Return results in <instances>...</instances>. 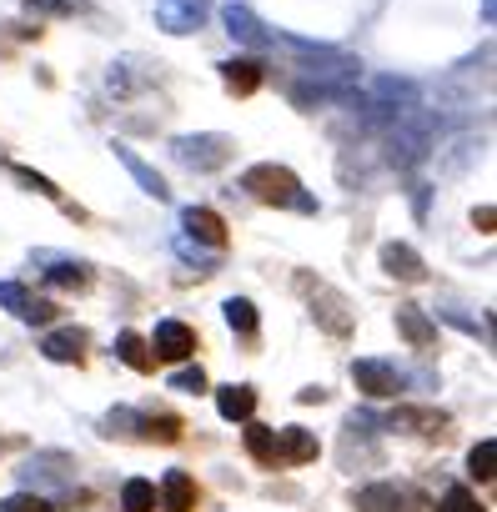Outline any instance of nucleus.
Returning <instances> with one entry per match:
<instances>
[{
  "label": "nucleus",
  "mask_w": 497,
  "mask_h": 512,
  "mask_svg": "<svg viewBox=\"0 0 497 512\" xmlns=\"http://www.w3.org/2000/svg\"><path fill=\"white\" fill-rule=\"evenodd\" d=\"M241 191H252L257 201H267V206H297V211H317V201L312 196H302V181L287 171V166H272V161H262V166H252L241 176Z\"/></svg>",
  "instance_id": "1"
},
{
  "label": "nucleus",
  "mask_w": 497,
  "mask_h": 512,
  "mask_svg": "<svg viewBox=\"0 0 497 512\" xmlns=\"http://www.w3.org/2000/svg\"><path fill=\"white\" fill-rule=\"evenodd\" d=\"M171 151H176V161H181V166H191V171H216V166H226V161H231L236 141H231V136H221V131H206V136H181Z\"/></svg>",
  "instance_id": "2"
},
{
  "label": "nucleus",
  "mask_w": 497,
  "mask_h": 512,
  "mask_svg": "<svg viewBox=\"0 0 497 512\" xmlns=\"http://www.w3.org/2000/svg\"><path fill=\"white\" fill-rule=\"evenodd\" d=\"M206 16H211L206 0H156V26L166 36H191L206 26Z\"/></svg>",
  "instance_id": "3"
},
{
  "label": "nucleus",
  "mask_w": 497,
  "mask_h": 512,
  "mask_svg": "<svg viewBox=\"0 0 497 512\" xmlns=\"http://www.w3.org/2000/svg\"><path fill=\"white\" fill-rule=\"evenodd\" d=\"M352 382L367 397H397L402 392V372L392 362H382V357H357L352 362Z\"/></svg>",
  "instance_id": "4"
},
{
  "label": "nucleus",
  "mask_w": 497,
  "mask_h": 512,
  "mask_svg": "<svg viewBox=\"0 0 497 512\" xmlns=\"http://www.w3.org/2000/svg\"><path fill=\"white\" fill-rule=\"evenodd\" d=\"M151 357H161V362H186L191 352H196V332L186 327V322H156V332H151Z\"/></svg>",
  "instance_id": "5"
},
{
  "label": "nucleus",
  "mask_w": 497,
  "mask_h": 512,
  "mask_svg": "<svg viewBox=\"0 0 497 512\" xmlns=\"http://www.w3.org/2000/svg\"><path fill=\"white\" fill-rule=\"evenodd\" d=\"M0 307H6V312H16L21 322H51V317H56V307H51L46 297L26 292L21 282H0Z\"/></svg>",
  "instance_id": "6"
},
{
  "label": "nucleus",
  "mask_w": 497,
  "mask_h": 512,
  "mask_svg": "<svg viewBox=\"0 0 497 512\" xmlns=\"http://www.w3.org/2000/svg\"><path fill=\"white\" fill-rule=\"evenodd\" d=\"M221 81H226V91H231V96H252V91H262L267 66H262V61H252V56H236V61H226V66H221Z\"/></svg>",
  "instance_id": "7"
},
{
  "label": "nucleus",
  "mask_w": 497,
  "mask_h": 512,
  "mask_svg": "<svg viewBox=\"0 0 497 512\" xmlns=\"http://www.w3.org/2000/svg\"><path fill=\"white\" fill-rule=\"evenodd\" d=\"M221 21H226V31H231L236 41H246V46H267V41H277V31H267L246 6H236V0L221 11Z\"/></svg>",
  "instance_id": "8"
},
{
  "label": "nucleus",
  "mask_w": 497,
  "mask_h": 512,
  "mask_svg": "<svg viewBox=\"0 0 497 512\" xmlns=\"http://www.w3.org/2000/svg\"><path fill=\"white\" fill-rule=\"evenodd\" d=\"M181 226H186L196 241H206V246H226V221H221L211 206H186V211H181Z\"/></svg>",
  "instance_id": "9"
},
{
  "label": "nucleus",
  "mask_w": 497,
  "mask_h": 512,
  "mask_svg": "<svg viewBox=\"0 0 497 512\" xmlns=\"http://www.w3.org/2000/svg\"><path fill=\"white\" fill-rule=\"evenodd\" d=\"M382 272L397 277V282H422V256L412 246L392 241V246H382Z\"/></svg>",
  "instance_id": "10"
},
{
  "label": "nucleus",
  "mask_w": 497,
  "mask_h": 512,
  "mask_svg": "<svg viewBox=\"0 0 497 512\" xmlns=\"http://www.w3.org/2000/svg\"><path fill=\"white\" fill-rule=\"evenodd\" d=\"M41 352L51 357V362H86V332H76V327H61V332H51L46 342H41Z\"/></svg>",
  "instance_id": "11"
},
{
  "label": "nucleus",
  "mask_w": 497,
  "mask_h": 512,
  "mask_svg": "<svg viewBox=\"0 0 497 512\" xmlns=\"http://www.w3.org/2000/svg\"><path fill=\"white\" fill-rule=\"evenodd\" d=\"M322 447H317V437L307 432V427H282L277 432V462H312Z\"/></svg>",
  "instance_id": "12"
},
{
  "label": "nucleus",
  "mask_w": 497,
  "mask_h": 512,
  "mask_svg": "<svg viewBox=\"0 0 497 512\" xmlns=\"http://www.w3.org/2000/svg\"><path fill=\"white\" fill-rule=\"evenodd\" d=\"M397 332H402L417 352H427V347L437 342V327L427 322V312H422V307H397Z\"/></svg>",
  "instance_id": "13"
},
{
  "label": "nucleus",
  "mask_w": 497,
  "mask_h": 512,
  "mask_svg": "<svg viewBox=\"0 0 497 512\" xmlns=\"http://www.w3.org/2000/svg\"><path fill=\"white\" fill-rule=\"evenodd\" d=\"M161 507H166V512H191V507H196V482H191V472H166V477H161Z\"/></svg>",
  "instance_id": "14"
},
{
  "label": "nucleus",
  "mask_w": 497,
  "mask_h": 512,
  "mask_svg": "<svg viewBox=\"0 0 497 512\" xmlns=\"http://www.w3.org/2000/svg\"><path fill=\"white\" fill-rule=\"evenodd\" d=\"M216 412H221L226 422H246V417L257 412V392L231 382V387H221V392H216Z\"/></svg>",
  "instance_id": "15"
},
{
  "label": "nucleus",
  "mask_w": 497,
  "mask_h": 512,
  "mask_svg": "<svg viewBox=\"0 0 497 512\" xmlns=\"http://www.w3.org/2000/svg\"><path fill=\"white\" fill-rule=\"evenodd\" d=\"M116 161H121V166H126L136 181H141V191H146V196H156V201H166V196H171V191H166V181H161V176H156V171H151V166H146V161H141L131 146H116Z\"/></svg>",
  "instance_id": "16"
},
{
  "label": "nucleus",
  "mask_w": 497,
  "mask_h": 512,
  "mask_svg": "<svg viewBox=\"0 0 497 512\" xmlns=\"http://www.w3.org/2000/svg\"><path fill=\"white\" fill-rule=\"evenodd\" d=\"M116 357H121L131 372H151V367H156V357H151L146 337H136V332H121V337H116Z\"/></svg>",
  "instance_id": "17"
},
{
  "label": "nucleus",
  "mask_w": 497,
  "mask_h": 512,
  "mask_svg": "<svg viewBox=\"0 0 497 512\" xmlns=\"http://www.w3.org/2000/svg\"><path fill=\"white\" fill-rule=\"evenodd\" d=\"M357 512H402V492H397L392 482L362 487V492H357Z\"/></svg>",
  "instance_id": "18"
},
{
  "label": "nucleus",
  "mask_w": 497,
  "mask_h": 512,
  "mask_svg": "<svg viewBox=\"0 0 497 512\" xmlns=\"http://www.w3.org/2000/svg\"><path fill=\"white\" fill-rule=\"evenodd\" d=\"M246 452H252L257 462H267V467H277V432L246 417Z\"/></svg>",
  "instance_id": "19"
},
{
  "label": "nucleus",
  "mask_w": 497,
  "mask_h": 512,
  "mask_svg": "<svg viewBox=\"0 0 497 512\" xmlns=\"http://www.w3.org/2000/svg\"><path fill=\"white\" fill-rule=\"evenodd\" d=\"M121 512H156V487L146 477H131L121 487Z\"/></svg>",
  "instance_id": "20"
},
{
  "label": "nucleus",
  "mask_w": 497,
  "mask_h": 512,
  "mask_svg": "<svg viewBox=\"0 0 497 512\" xmlns=\"http://www.w3.org/2000/svg\"><path fill=\"white\" fill-rule=\"evenodd\" d=\"M221 312H226L231 332H241V337H252V332H257V307L246 302V297H231V302H226Z\"/></svg>",
  "instance_id": "21"
},
{
  "label": "nucleus",
  "mask_w": 497,
  "mask_h": 512,
  "mask_svg": "<svg viewBox=\"0 0 497 512\" xmlns=\"http://www.w3.org/2000/svg\"><path fill=\"white\" fill-rule=\"evenodd\" d=\"M467 467H472V477H477V482H492V477H497V472H492V467H497V442H492V437H482V442L472 447Z\"/></svg>",
  "instance_id": "22"
},
{
  "label": "nucleus",
  "mask_w": 497,
  "mask_h": 512,
  "mask_svg": "<svg viewBox=\"0 0 497 512\" xmlns=\"http://www.w3.org/2000/svg\"><path fill=\"white\" fill-rule=\"evenodd\" d=\"M46 282H51V287H76V292H81V287H91V272H86L81 262H56V267L46 272Z\"/></svg>",
  "instance_id": "23"
},
{
  "label": "nucleus",
  "mask_w": 497,
  "mask_h": 512,
  "mask_svg": "<svg viewBox=\"0 0 497 512\" xmlns=\"http://www.w3.org/2000/svg\"><path fill=\"white\" fill-rule=\"evenodd\" d=\"M11 176H16L21 186H31L36 196H46V201H61V186H56V181H46V176H36L31 166H11Z\"/></svg>",
  "instance_id": "24"
},
{
  "label": "nucleus",
  "mask_w": 497,
  "mask_h": 512,
  "mask_svg": "<svg viewBox=\"0 0 497 512\" xmlns=\"http://www.w3.org/2000/svg\"><path fill=\"white\" fill-rule=\"evenodd\" d=\"M0 512H56L51 497H36V492H11L6 502H0Z\"/></svg>",
  "instance_id": "25"
},
{
  "label": "nucleus",
  "mask_w": 497,
  "mask_h": 512,
  "mask_svg": "<svg viewBox=\"0 0 497 512\" xmlns=\"http://www.w3.org/2000/svg\"><path fill=\"white\" fill-rule=\"evenodd\" d=\"M437 512H487V507H482V502H477V497H472L467 487H447V492H442V507H437Z\"/></svg>",
  "instance_id": "26"
},
{
  "label": "nucleus",
  "mask_w": 497,
  "mask_h": 512,
  "mask_svg": "<svg viewBox=\"0 0 497 512\" xmlns=\"http://www.w3.org/2000/svg\"><path fill=\"white\" fill-rule=\"evenodd\" d=\"M171 392H206V372H201V367H181V372H171Z\"/></svg>",
  "instance_id": "27"
},
{
  "label": "nucleus",
  "mask_w": 497,
  "mask_h": 512,
  "mask_svg": "<svg viewBox=\"0 0 497 512\" xmlns=\"http://www.w3.org/2000/svg\"><path fill=\"white\" fill-rule=\"evenodd\" d=\"M146 437H156V442H176V437H181V422H176V417H151V422H146Z\"/></svg>",
  "instance_id": "28"
},
{
  "label": "nucleus",
  "mask_w": 497,
  "mask_h": 512,
  "mask_svg": "<svg viewBox=\"0 0 497 512\" xmlns=\"http://www.w3.org/2000/svg\"><path fill=\"white\" fill-rule=\"evenodd\" d=\"M41 11H61V16H71V11H86L91 0H36Z\"/></svg>",
  "instance_id": "29"
},
{
  "label": "nucleus",
  "mask_w": 497,
  "mask_h": 512,
  "mask_svg": "<svg viewBox=\"0 0 497 512\" xmlns=\"http://www.w3.org/2000/svg\"><path fill=\"white\" fill-rule=\"evenodd\" d=\"M492 221H497V211H492V206H482V211H477V226H482V231H492Z\"/></svg>",
  "instance_id": "30"
}]
</instances>
